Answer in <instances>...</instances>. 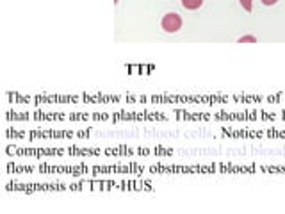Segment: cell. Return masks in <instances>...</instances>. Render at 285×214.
I'll use <instances>...</instances> for the list:
<instances>
[{
	"instance_id": "2",
	"label": "cell",
	"mask_w": 285,
	"mask_h": 214,
	"mask_svg": "<svg viewBox=\"0 0 285 214\" xmlns=\"http://www.w3.org/2000/svg\"><path fill=\"white\" fill-rule=\"evenodd\" d=\"M182 5L189 11H194V9H200L203 5V0H180Z\"/></svg>"
},
{
	"instance_id": "6",
	"label": "cell",
	"mask_w": 285,
	"mask_h": 214,
	"mask_svg": "<svg viewBox=\"0 0 285 214\" xmlns=\"http://www.w3.org/2000/svg\"><path fill=\"white\" fill-rule=\"evenodd\" d=\"M118 2H119V0H114V4H118Z\"/></svg>"
},
{
	"instance_id": "3",
	"label": "cell",
	"mask_w": 285,
	"mask_h": 214,
	"mask_svg": "<svg viewBox=\"0 0 285 214\" xmlns=\"http://www.w3.org/2000/svg\"><path fill=\"white\" fill-rule=\"evenodd\" d=\"M239 4L243 5V9L248 11V13H251V9H253V0H239Z\"/></svg>"
},
{
	"instance_id": "4",
	"label": "cell",
	"mask_w": 285,
	"mask_h": 214,
	"mask_svg": "<svg viewBox=\"0 0 285 214\" xmlns=\"http://www.w3.org/2000/svg\"><path fill=\"white\" fill-rule=\"evenodd\" d=\"M237 43H257V38L251 36V34H248V36H241L237 39Z\"/></svg>"
},
{
	"instance_id": "5",
	"label": "cell",
	"mask_w": 285,
	"mask_h": 214,
	"mask_svg": "<svg viewBox=\"0 0 285 214\" xmlns=\"http://www.w3.org/2000/svg\"><path fill=\"white\" fill-rule=\"evenodd\" d=\"M278 0H262V4L264 5H275Z\"/></svg>"
},
{
	"instance_id": "1",
	"label": "cell",
	"mask_w": 285,
	"mask_h": 214,
	"mask_svg": "<svg viewBox=\"0 0 285 214\" xmlns=\"http://www.w3.org/2000/svg\"><path fill=\"white\" fill-rule=\"evenodd\" d=\"M161 27L166 32H170V34H175V32H178L182 29L180 15H176V13H166V15L162 16Z\"/></svg>"
}]
</instances>
